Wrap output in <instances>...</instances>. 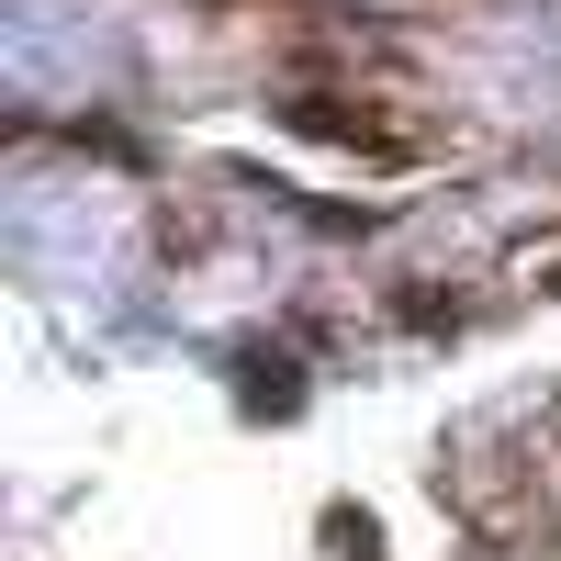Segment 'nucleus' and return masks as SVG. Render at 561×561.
I'll use <instances>...</instances> for the list:
<instances>
[{"instance_id": "obj_1", "label": "nucleus", "mask_w": 561, "mask_h": 561, "mask_svg": "<svg viewBox=\"0 0 561 561\" xmlns=\"http://www.w3.org/2000/svg\"><path fill=\"white\" fill-rule=\"evenodd\" d=\"M293 124H304V135H337V147H370V158H404V135L348 124V102H293Z\"/></svg>"}, {"instance_id": "obj_2", "label": "nucleus", "mask_w": 561, "mask_h": 561, "mask_svg": "<svg viewBox=\"0 0 561 561\" xmlns=\"http://www.w3.org/2000/svg\"><path fill=\"white\" fill-rule=\"evenodd\" d=\"M237 370H248V415H293V404H304V393H293V359H259V348H248Z\"/></svg>"}, {"instance_id": "obj_3", "label": "nucleus", "mask_w": 561, "mask_h": 561, "mask_svg": "<svg viewBox=\"0 0 561 561\" xmlns=\"http://www.w3.org/2000/svg\"><path fill=\"white\" fill-rule=\"evenodd\" d=\"M539 293H550V304H561V270H550V280H539Z\"/></svg>"}]
</instances>
